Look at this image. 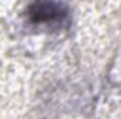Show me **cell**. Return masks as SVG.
<instances>
[{
	"label": "cell",
	"mask_w": 121,
	"mask_h": 119,
	"mask_svg": "<svg viewBox=\"0 0 121 119\" xmlns=\"http://www.w3.org/2000/svg\"><path fill=\"white\" fill-rule=\"evenodd\" d=\"M30 13H31V18H35L38 21L62 17V11H60L59 6H55V4H52L49 1L37 3L35 6H31Z\"/></svg>",
	"instance_id": "6da1fadb"
}]
</instances>
